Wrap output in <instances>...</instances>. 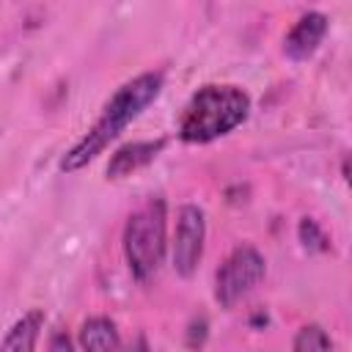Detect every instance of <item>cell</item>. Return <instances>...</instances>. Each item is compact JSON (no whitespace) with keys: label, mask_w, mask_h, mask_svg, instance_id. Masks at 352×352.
Masks as SVG:
<instances>
[{"label":"cell","mask_w":352,"mask_h":352,"mask_svg":"<svg viewBox=\"0 0 352 352\" xmlns=\"http://www.w3.org/2000/svg\"><path fill=\"white\" fill-rule=\"evenodd\" d=\"M162 72H143L132 80H126L102 107L99 118L88 126V132L60 157L58 168L63 173H74L80 168H85L91 160H96L162 91Z\"/></svg>","instance_id":"6da1fadb"},{"label":"cell","mask_w":352,"mask_h":352,"mask_svg":"<svg viewBox=\"0 0 352 352\" xmlns=\"http://www.w3.org/2000/svg\"><path fill=\"white\" fill-rule=\"evenodd\" d=\"M250 113V96L239 85H201L179 118L184 143H212L234 132Z\"/></svg>","instance_id":"7a4b0ae2"},{"label":"cell","mask_w":352,"mask_h":352,"mask_svg":"<svg viewBox=\"0 0 352 352\" xmlns=\"http://www.w3.org/2000/svg\"><path fill=\"white\" fill-rule=\"evenodd\" d=\"M124 258L135 280H148L168 248V206L162 198H148L138 206L124 226Z\"/></svg>","instance_id":"3957f363"},{"label":"cell","mask_w":352,"mask_h":352,"mask_svg":"<svg viewBox=\"0 0 352 352\" xmlns=\"http://www.w3.org/2000/svg\"><path fill=\"white\" fill-rule=\"evenodd\" d=\"M264 256L253 245H236L214 272V300L223 308H234L264 278Z\"/></svg>","instance_id":"277c9868"},{"label":"cell","mask_w":352,"mask_h":352,"mask_svg":"<svg viewBox=\"0 0 352 352\" xmlns=\"http://www.w3.org/2000/svg\"><path fill=\"white\" fill-rule=\"evenodd\" d=\"M204 239H206V217L195 204H184L176 217V231H173V270L182 278H190L201 258H204Z\"/></svg>","instance_id":"5b68a950"},{"label":"cell","mask_w":352,"mask_h":352,"mask_svg":"<svg viewBox=\"0 0 352 352\" xmlns=\"http://www.w3.org/2000/svg\"><path fill=\"white\" fill-rule=\"evenodd\" d=\"M324 33H327V16H324L322 11H308V14H302V16L292 25V30L286 33V38H283V52H286V58H292V60H305V58H311V55L319 50Z\"/></svg>","instance_id":"8992f818"},{"label":"cell","mask_w":352,"mask_h":352,"mask_svg":"<svg viewBox=\"0 0 352 352\" xmlns=\"http://www.w3.org/2000/svg\"><path fill=\"white\" fill-rule=\"evenodd\" d=\"M168 146L165 138H157V140H132V143H124L107 162V179H124V176H132L135 170L146 168L148 162H154L162 148Z\"/></svg>","instance_id":"52a82bcc"},{"label":"cell","mask_w":352,"mask_h":352,"mask_svg":"<svg viewBox=\"0 0 352 352\" xmlns=\"http://www.w3.org/2000/svg\"><path fill=\"white\" fill-rule=\"evenodd\" d=\"M41 327H44V311L30 308L6 330V336L0 341V352H36Z\"/></svg>","instance_id":"ba28073f"},{"label":"cell","mask_w":352,"mask_h":352,"mask_svg":"<svg viewBox=\"0 0 352 352\" xmlns=\"http://www.w3.org/2000/svg\"><path fill=\"white\" fill-rule=\"evenodd\" d=\"M80 346L82 352H121V336L113 319L91 316L80 327Z\"/></svg>","instance_id":"9c48e42d"},{"label":"cell","mask_w":352,"mask_h":352,"mask_svg":"<svg viewBox=\"0 0 352 352\" xmlns=\"http://www.w3.org/2000/svg\"><path fill=\"white\" fill-rule=\"evenodd\" d=\"M294 352H333V341L322 324H302L294 336Z\"/></svg>","instance_id":"30bf717a"},{"label":"cell","mask_w":352,"mask_h":352,"mask_svg":"<svg viewBox=\"0 0 352 352\" xmlns=\"http://www.w3.org/2000/svg\"><path fill=\"white\" fill-rule=\"evenodd\" d=\"M297 236H300L302 248L311 250V253H324V250H330V239H327L324 228H322L314 217H302V220H300Z\"/></svg>","instance_id":"8fae6325"},{"label":"cell","mask_w":352,"mask_h":352,"mask_svg":"<svg viewBox=\"0 0 352 352\" xmlns=\"http://www.w3.org/2000/svg\"><path fill=\"white\" fill-rule=\"evenodd\" d=\"M206 330H209L206 316H195V319L187 324V346H190V349H201L204 341H206Z\"/></svg>","instance_id":"7c38bea8"},{"label":"cell","mask_w":352,"mask_h":352,"mask_svg":"<svg viewBox=\"0 0 352 352\" xmlns=\"http://www.w3.org/2000/svg\"><path fill=\"white\" fill-rule=\"evenodd\" d=\"M47 352H77V349H74V341H72V336L66 330H55L52 338H50Z\"/></svg>","instance_id":"4fadbf2b"},{"label":"cell","mask_w":352,"mask_h":352,"mask_svg":"<svg viewBox=\"0 0 352 352\" xmlns=\"http://www.w3.org/2000/svg\"><path fill=\"white\" fill-rule=\"evenodd\" d=\"M129 352H148V346H146V338H143V336H138V344H135V349H129Z\"/></svg>","instance_id":"5bb4252c"}]
</instances>
